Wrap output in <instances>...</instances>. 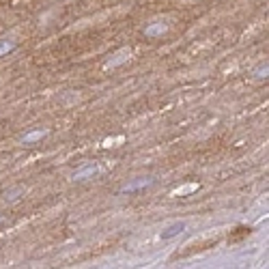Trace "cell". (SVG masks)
I'll return each mask as SVG.
<instances>
[{
    "label": "cell",
    "mask_w": 269,
    "mask_h": 269,
    "mask_svg": "<svg viewBox=\"0 0 269 269\" xmlns=\"http://www.w3.org/2000/svg\"><path fill=\"white\" fill-rule=\"evenodd\" d=\"M168 30V22L166 20H155L144 26V35L146 37H162Z\"/></svg>",
    "instance_id": "7a4b0ae2"
},
{
    "label": "cell",
    "mask_w": 269,
    "mask_h": 269,
    "mask_svg": "<svg viewBox=\"0 0 269 269\" xmlns=\"http://www.w3.org/2000/svg\"><path fill=\"white\" fill-rule=\"evenodd\" d=\"M117 142H125V138L123 136H119V138H105L103 146H105V149H110V146H117Z\"/></svg>",
    "instance_id": "9c48e42d"
},
{
    "label": "cell",
    "mask_w": 269,
    "mask_h": 269,
    "mask_svg": "<svg viewBox=\"0 0 269 269\" xmlns=\"http://www.w3.org/2000/svg\"><path fill=\"white\" fill-rule=\"evenodd\" d=\"M45 134H47L45 129H35V132H30V134H26V136H24V138H22V142H24V144L39 142V140H41V138H43Z\"/></svg>",
    "instance_id": "8992f818"
},
{
    "label": "cell",
    "mask_w": 269,
    "mask_h": 269,
    "mask_svg": "<svg viewBox=\"0 0 269 269\" xmlns=\"http://www.w3.org/2000/svg\"><path fill=\"white\" fill-rule=\"evenodd\" d=\"M13 47H15V41H11V39H3V41H0V56L9 54Z\"/></svg>",
    "instance_id": "52a82bcc"
},
{
    "label": "cell",
    "mask_w": 269,
    "mask_h": 269,
    "mask_svg": "<svg viewBox=\"0 0 269 269\" xmlns=\"http://www.w3.org/2000/svg\"><path fill=\"white\" fill-rule=\"evenodd\" d=\"M3 222H5V220H3V218H0V224H3Z\"/></svg>",
    "instance_id": "30bf717a"
},
{
    "label": "cell",
    "mask_w": 269,
    "mask_h": 269,
    "mask_svg": "<svg viewBox=\"0 0 269 269\" xmlns=\"http://www.w3.org/2000/svg\"><path fill=\"white\" fill-rule=\"evenodd\" d=\"M129 56H132V50H129V47H121V50H117L108 61H105V69H114V67H119V65L127 63Z\"/></svg>",
    "instance_id": "6da1fadb"
},
{
    "label": "cell",
    "mask_w": 269,
    "mask_h": 269,
    "mask_svg": "<svg viewBox=\"0 0 269 269\" xmlns=\"http://www.w3.org/2000/svg\"><path fill=\"white\" fill-rule=\"evenodd\" d=\"M146 185H151V179H142V181H138V183H129V185H125L123 187V192H134V190H138V187H146Z\"/></svg>",
    "instance_id": "ba28073f"
},
{
    "label": "cell",
    "mask_w": 269,
    "mask_h": 269,
    "mask_svg": "<svg viewBox=\"0 0 269 269\" xmlns=\"http://www.w3.org/2000/svg\"><path fill=\"white\" fill-rule=\"evenodd\" d=\"M95 173H97V168H95V166H86V168H82V170H78V173H73L71 179H73V181H84V179L93 177Z\"/></svg>",
    "instance_id": "5b68a950"
},
{
    "label": "cell",
    "mask_w": 269,
    "mask_h": 269,
    "mask_svg": "<svg viewBox=\"0 0 269 269\" xmlns=\"http://www.w3.org/2000/svg\"><path fill=\"white\" fill-rule=\"evenodd\" d=\"M196 190H198V183H185V185L170 192V196H187V194H194Z\"/></svg>",
    "instance_id": "277c9868"
},
{
    "label": "cell",
    "mask_w": 269,
    "mask_h": 269,
    "mask_svg": "<svg viewBox=\"0 0 269 269\" xmlns=\"http://www.w3.org/2000/svg\"><path fill=\"white\" fill-rule=\"evenodd\" d=\"M183 231H185V222H173V224H168L166 228H162L159 239L162 241H168V239L177 237V235H181Z\"/></svg>",
    "instance_id": "3957f363"
}]
</instances>
